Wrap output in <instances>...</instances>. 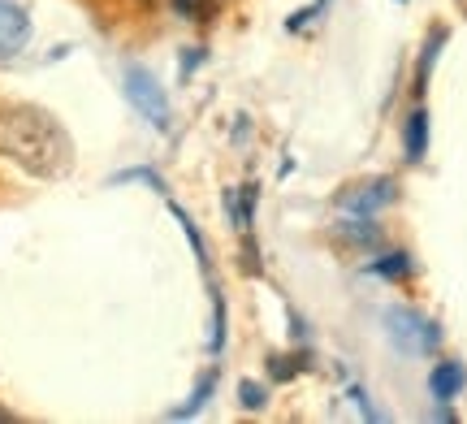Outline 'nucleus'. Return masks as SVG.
<instances>
[{
  "instance_id": "nucleus-11",
  "label": "nucleus",
  "mask_w": 467,
  "mask_h": 424,
  "mask_svg": "<svg viewBox=\"0 0 467 424\" xmlns=\"http://www.w3.org/2000/svg\"><path fill=\"white\" fill-rule=\"evenodd\" d=\"M213 386H217V373H208V377H203V381H200V390L191 394V403H186V408H178L173 416H178V420H182V416H195V411H200L203 403H208V394H213Z\"/></svg>"
},
{
  "instance_id": "nucleus-15",
  "label": "nucleus",
  "mask_w": 467,
  "mask_h": 424,
  "mask_svg": "<svg viewBox=\"0 0 467 424\" xmlns=\"http://www.w3.org/2000/svg\"><path fill=\"white\" fill-rule=\"evenodd\" d=\"M290 373H295V368H290V359H273V377H282L285 381Z\"/></svg>"
},
{
  "instance_id": "nucleus-12",
  "label": "nucleus",
  "mask_w": 467,
  "mask_h": 424,
  "mask_svg": "<svg viewBox=\"0 0 467 424\" xmlns=\"http://www.w3.org/2000/svg\"><path fill=\"white\" fill-rule=\"evenodd\" d=\"M238 398H243V408L247 411H265L268 390L260 386V381H243V386H238Z\"/></svg>"
},
{
  "instance_id": "nucleus-13",
  "label": "nucleus",
  "mask_w": 467,
  "mask_h": 424,
  "mask_svg": "<svg viewBox=\"0 0 467 424\" xmlns=\"http://www.w3.org/2000/svg\"><path fill=\"white\" fill-rule=\"evenodd\" d=\"M173 9H178V17L195 22V17L208 14V0H173Z\"/></svg>"
},
{
  "instance_id": "nucleus-9",
  "label": "nucleus",
  "mask_w": 467,
  "mask_h": 424,
  "mask_svg": "<svg viewBox=\"0 0 467 424\" xmlns=\"http://www.w3.org/2000/svg\"><path fill=\"white\" fill-rule=\"evenodd\" d=\"M251 204H255V187H238L225 191V212L238 230H251Z\"/></svg>"
},
{
  "instance_id": "nucleus-17",
  "label": "nucleus",
  "mask_w": 467,
  "mask_h": 424,
  "mask_svg": "<svg viewBox=\"0 0 467 424\" xmlns=\"http://www.w3.org/2000/svg\"><path fill=\"white\" fill-rule=\"evenodd\" d=\"M139 5H148V9H151V5H161V0H139Z\"/></svg>"
},
{
  "instance_id": "nucleus-14",
  "label": "nucleus",
  "mask_w": 467,
  "mask_h": 424,
  "mask_svg": "<svg viewBox=\"0 0 467 424\" xmlns=\"http://www.w3.org/2000/svg\"><path fill=\"white\" fill-rule=\"evenodd\" d=\"M350 398L359 403V411H364L368 420H381V411H377V408H372V403H368V394H364V390H350Z\"/></svg>"
},
{
  "instance_id": "nucleus-7",
  "label": "nucleus",
  "mask_w": 467,
  "mask_h": 424,
  "mask_svg": "<svg viewBox=\"0 0 467 424\" xmlns=\"http://www.w3.org/2000/svg\"><path fill=\"white\" fill-rule=\"evenodd\" d=\"M463 381H467L463 364H454V359H446V364H437L433 373H429V390H433L437 403H451L454 394L463 390Z\"/></svg>"
},
{
  "instance_id": "nucleus-8",
  "label": "nucleus",
  "mask_w": 467,
  "mask_h": 424,
  "mask_svg": "<svg viewBox=\"0 0 467 424\" xmlns=\"http://www.w3.org/2000/svg\"><path fill=\"white\" fill-rule=\"evenodd\" d=\"M337 234L347 238V243H355V247H377V243H381V230L372 225V217H359V212H355L350 221H342Z\"/></svg>"
},
{
  "instance_id": "nucleus-16",
  "label": "nucleus",
  "mask_w": 467,
  "mask_h": 424,
  "mask_svg": "<svg viewBox=\"0 0 467 424\" xmlns=\"http://www.w3.org/2000/svg\"><path fill=\"white\" fill-rule=\"evenodd\" d=\"M0 420H17V416H14V411H5V408H0Z\"/></svg>"
},
{
  "instance_id": "nucleus-1",
  "label": "nucleus",
  "mask_w": 467,
  "mask_h": 424,
  "mask_svg": "<svg viewBox=\"0 0 467 424\" xmlns=\"http://www.w3.org/2000/svg\"><path fill=\"white\" fill-rule=\"evenodd\" d=\"M0 156L35 178H61L74 165V143L52 113L35 104H9L0 109Z\"/></svg>"
},
{
  "instance_id": "nucleus-4",
  "label": "nucleus",
  "mask_w": 467,
  "mask_h": 424,
  "mask_svg": "<svg viewBox=\"0 0 467 424\" xmlns=\"http://www.w3.org/2000/svg\"><path fill=\"white\" fill-rule=\"evenodd\" d=\"M26 39H31V17L22 5L14 0H0V61H9L17 52L26 48Z\"/></svg>"
},
{
  "instance_id": "nucleus-3",
  "label": "nucleus",
  "mask_w": 467,
  "mask_h": 424,
  "mask_svg": "<svg viewBox=\"0 0 467 424\" xmlns=\"http://www.w3.org/2000/svg\"><path fill=\"white\" fill-rule=\"evenodd\" d=\"M385 325H389L394 346L407 351V356H424V351H433L437 342H441V329H437L433 321H424L420 312H411V307H389V312H385Z\"/></svg>"
},
{
  "instance_id": "nucleus-2",
  "label": "nucleus",
  "mask_w": 467,
  "mask_h": 424,
  "mask_svg": "<svg viewBox=\"0 0 467 424\" xmlns=\"http://www.w3.org/2000/svg\"><path fill=\"white\" fill-rule=\"evenodd\" d=\"M121 87H126V100L143 113V118L156 126V130H169V121H173V109H169V96L165 87L156 83V74L143 66H126L121 74Z\"/></svg>"
},
{
  "instance_id": "nucleus-6",
  "label": "nucleus",
  "mask_w": 467,
  "mask_h": 424,
  "mask_svg": "<svg viewBox=\"0 0 467 424\" xmlns=\"http://www.w3.org/2000/svg\"><path fill=\"white\" fill-rule=\"evenodd\" d=\"M402 152H407L411 165L424 160V152H429V113L424 109H416L411 118L402 121Z\"/></svg>"
},
{
  "instance_id": "nucleus-5",
  "label": "nucleus",
  "mask_w": 467,
  "mask_h": 424,
  "mask_svg": "<svg viewBox=\"0 0 467 424\" xmlns=\"http://www.w3.org/2000/svg\"><path fill=\"white\" fill-rule=\"evenodd\" d=\"M337 204L347 208V212H359V217H372L377 208L394 204V182L389 178H377V182H359V187H350Z\"/></svg>"
},
{
  "instance_id": "nucleus-10",
  "label": "nucleus",
  "mask_w": 467,
  "mask_h": 424,
  "mask_svg": "<svg viewBox=\"0 0 467 424\" xmlns=\"http://www.w3.org/2000/svg\"><path fill=\"white\" fill-rule=\"evenodd\" d=\"M372 273H381V277H394V282H399V277H407V273H411V260H407V255H381V260H372Z\"/></svg>"
}]
</instances>
